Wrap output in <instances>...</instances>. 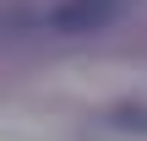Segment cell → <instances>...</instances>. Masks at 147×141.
<instances>
[{"instance_id": "6da1fadb", "label": "cell", "mask_w": 147, "mask_h": 141, "mask_svg": "<svg viewBox=\"0 0 147 141\" xmlns=\"http://www.w3.org/2000/svg\"><path fill=\"white\" fill-rule=\"evenodd\" d=\"M131 0H55L49 11H44V27L49 33H98V27H109L120 11H125Z\"/></svg>"}]
</instances>
